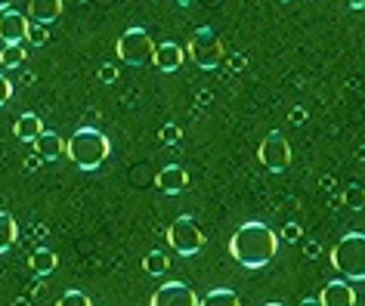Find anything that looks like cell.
Listing matches in <instances>:
<instances>
[{
	"mask_svg": "<svg viewBox=\"0 0 365 306\" xmlns=\"http://www.w3.org/2000/svg\"><path fill=\"white\" fill-rule=\"evenodd\" d=\"M276 250H279V236L267 223H245L230 238V254L245 269H263L276 257Z\"/></svg>",
	"mask_w": 365,
	"mask_h": 306,
	"instance_id": "obj_1",
	"label": "cell"
},
{
	"mask_svg": "<svg viewBox=\"0 0 365 306\" xmlns=\"http://www.w3.org/2000/svg\"><path fill=\"white\" fill-rule=\"evenodd\" d=\"M108 152H112V146H108V137L106 133H99L93 127H81L71 133V139L66 142V155L71 158V164H75L78 170H96L106 164Z\"/></svg>",
	"mask_w": 365,
	"mask_h": 306,
	"instance_id": "obj_2",
	"label": "cell"
},
{
	"mask_svg": "<svg viewBox=\"0 0 365 306\" xmlns=\"http://www.w3.org/2000/svg\"><path fill=\"white\" fill-rule=\"evenodd\" d=\"M331 263L346 282H365V236L346 232L331 248Z\"/></svg>",
	"mask_w": 365,
	"mask_h": 306,
	"instance_id": "obj_3",
	"label": "cell"
},
{
	"mask_svg": "<svg viewBox=\"0 0 365 306\" xmlns=\"http://www.w3.org/2000/svg\"><path fill=\"white\" fill-rule=\"evenodd\" d=\"M168 245L177 250L180 257H195L205 248V232L198 229V223L189 213H180L168 229Z\"/></svg>",
	"mask_w": 365,
	"mask_h": 306,
	"instance_id": "obj_4",
	"label": "cell"
},
{
	"mask_svg": "<svg viewBox=\"0 0 365 306\" xmlns=\"http://www.w3.org/2000/svg\"><path fill=\"white\" fill-rule=\"evenodd\" d=\"M186 50H189V59H192L198 68H205V71H211V68H217L223 62V43L214 34V28H198L192 38H189Z\"/></svg>",
	"mask_w": 365,
	"mask_h": 306,
	"instance_id": "obj_5",
	"label": "cell"
},
{
	"mask_svg": "<svg viewBox=\"0 0 365 306\" xmlns=\"http://www.w3.org/2000/svg\"><path fill=\"white\" fill-rule=\"evenodd\" d=\"M152 50H155V43L149 38V31H143V28H127L118 38V59L127 62V65H145V62H152Z\"/></svg>",
	"mask_w": 365,
	"mask_h": 306,
	"instance_id": "obj_6",
	"label": "cell"
},
{
	"mask_svg": "<svg viewBox=\"0 0 365 306\" xmlns=\"http://www.w3.org/2000/svg\"><path fill=\"white\" fill-rule=\"evenodd\" d=\"M257 158H260V164L269 170V174H282V170H288L291 164V142L285 139V133H279V130H272L263 137L260 142V149H257Z\"/></svg>",
	"mask_w": 365,
	"mask_h": 306,
	"instance_id": "obj_7",
	"label": "cell"
},
{
	"mask_svg": "<svg viewBox=\"0 0 365 306\" xmlns=\"http://www.w3.org/2000/svg\"><path fill=\"white\" fill-rule=\"evenodd\" d=\"M152 306H198V294L182 282H164L152 294Z\"/></svg>",
	"mask_w": 365,
	"mask_h": 306,
	"instance_id": "obj_8",
	"label": "cell"
},
{
	"mask_svg": "<svg viewBox=\"0 0 365 306\" xmlns=\"http://www.w3.org/2000/svg\"><path fill=\"white\" fill-rule=\"evenodd\" d=\"M29 34V16L19 10H4L0 13V41L4 43H22Z\"/></svg>",
	"mask_w": 365,
	"mask_h": 306,
	"instance_id": "obj_9",
	"label": "cell"
},
{
	"mask_svg": "<svg viewBox=\"0 0 365 306\" xmlns=\"http://www.w3.org/2000/svg\"><path fill=\"white\" fill-rule=\"evenodd\" d=\"M182 59H186V50H182L180 43H173V41L155 43V50H152V62H155V68L164 71V75L177 71V68L182 65Z\"/></svg>",
	"mask_w": 365,
	"mask_h": 306,
	"instance_id": "obj_10",
	"label": "cell"
},
{
	"mask_svg": "<svg viewBox=\"0 0 365 306\" xmlns=\"http://www.w3.org/2000/svg\"><path fill=\"white\" fill-rule=\"evenodd\" d=\"M155 186H158L164 195H180V192H186V189H189V174L180 164H168V167L158 170Z\"/></svg>",
	"mask_w": 365,
	"mask_h": 306,
	"instance_id": "obj_11",
	"label": "cell"
},
{
	"mask_svg": "<svg viewBox=\"0 0 365 306\" xmlns=\"http://www.w3.org/2000/svg\"><path fill=\"white\" fill-rule=\"evenodd\" d=\"M319 300H322V306H356V294L344 278H334V282L325 285V291L319 294Z\"/></svg>",
	"mask_w": 365,
	"mask_h": 306,
	"instance_id": "obj_12",
	"label": "cell"
},
{
	"mask_svg": "<svg viewBox=\"0 0 365 306\" xmlns=\"http://www.w3.org/2000/svg\"><path fill=\"white\" fill-rule=\"evenodd\" d=\"M34 146V155H38L41 161H56L62 152H66V142H62L59 133H50V130H43L38 139L31 142Z\"/></svg>",
	"mask_w": 365,
	"mask_h": 306,
	"instance_id": "obj_13",
	"label": "cell"
},
{
	"mask_svg": "<svg viewBox=\"0 0 365 306\" xmlns=\"http://www.w3.org/2000/svg\"><path fill=\"white\" fill-rule=\"evenodd\" d=\"M29 16L38 25H50L62 16V0H31L29 4Z\"/></svg>",
	"mask_w": 365,
	"mask_h": 306,
	"instance_id": "obj_14",
	"label": "cell"
},
{
	"mask_svg": "<svg viewBox=\"0 0 365 306\" xmlns=\"http://www.w3.org/2000/svg\"><path fill=\"white\" fill-rule=\"evenodd\" d=\"M13 133H16V139H19V142H34L43 133V124H41V118L34 112H25L22 118L16 121Z\"/></svg>",
	"mask_w": 365,
	"mask_h": 306,
	"instance_id": "obj_15",
	"label": "cell"
},
{
	"mask_svg": "<svg viewBox=\"0 0 365 306\" xmlns=\"http://www.w3.org/2000/svg\"><path fill=\"white\" fill-rule=\"evenodd\" d=\"M56 263H59V257L53 254L50 248H38V250H34V254L29 257V266H31L34 275H50L53 269H56Z\"/></svg>",
	"mask_w": 365,
	"mask_h": 306,
	"instance_id": "obj_16",
	"label": "cell"
},
{
	"mask_svg": "<svg viewBox=\"0 0 365 306\" xmlns=\"http://www.w3.org/2000/svg\"><path fill=\"white\" fill-rule=\"evenodd\" d=\"M16 238H19V223L6 211H0V254H6L16 245Z\"/></svg>",
	"mask_w": 365,
	"mask_h": 306,
	"instance_id": "obj_17",
	"label": "cell"
},
{
	"mask_svg": "<svg viewBox=\"0 0 365 306\" xmlns=\"http://www.w3.org/2000/svg\"><path fill=\"white\" fill-rule=\"evenodd\" d=\"M198 306H242L239 303V294L230 291V287H214V291H207Z\"/></svg>",
	"mask_w": 365,
	"mask_h": 306,
	"instance_id": "obj_18",
	"label": "cell"
},
{
	"mask_svg": "<svg viewBox=\"0 0 365 306\" xmlns=\"http://www.w3.org/2000/svg\"><path fill=\"white\" fill-rule=\"evenodd\" d=\"M143 269H145V275H164L170 269V257L164 250H149L143 260Z\"/></svg>",
	"mask_w": 365,
	"mask_h": 306,
	"instance_id": "obj_19",
	"label": "cell"
},
{
	"mask_svg": "<svg viewBox=\"0 0 365 306\" xmlns=\"http://www.w3.org/2000/svg\"><path fill=\"white\" fill-rule=\"evenodd\" d=\"M25 56H29V50L22 47V43H4V50H0V65L4 68H16L22 65Z\"/></svg>",
	"mask_w": 365,
	"mask_h": 306,
	"instance_id": "obj_20",
	"label": "cell"
},
{
	"mask_svg": "<svg viewBox=\"0 0 365 306\" xmlns=\"http://www.w3.org/2000/svg\"><path fill=\"white\" fill-rule=\"evenodd\" d=\"M344 201H346V208L362 211V208H365V189H362V186H350V189L344 192Z\"/></svg>",
	"mask_w": 365,
	"mask_h": 306,
	"instance_id": "obj_21",
	"label": "cell"
},
{
	"mask_svg": "<svg viewBox=\"0 0 365 306\" xmlns=\"http://www.w3.org/2000/svg\"><path fill=\"white\" fill-rule=\"evenodd\" d=\"M56 306H93V303H90V297L84 291H66L56 300Z\"/></svg>",
	"mask_w": 365,
	"mask_h": 306,
	"instance_id": "obj_22",
	"label": "cell"
},
{
	"mask_svg": "<svg viewBox=\"0 0 365 306\" xmlns=\"http://www.w3.org/2000/svg\"><path fill=\"white\" fill-rule=\"evenodd\" d=\"M25 41H31L34 47L47 43V25H29V34H25Z\"/></svg>",
	"mask_w": 365,
	"mask_h": 306,
	"instance_id": "obj_23",
	"label": "cell"
},
{
	"mask_svg": "<svg viewBox=\"0 0 365 306\" xmlns=\"http://www.w3.org/2000/svg\"><path fill=\"white\" fill-rule=\"evenodd\" d=\"M158 139L164 142V146H173V142L180 139V127L177 124H164V127L158 130Z\"/></svg>",
	"mask_w": 365,
	"mask_h": 306,
	"instance_id": "obj_24",
	"label": "cell"
},
{
	"mask_svg": "<svg viewBox=\"0 0 365 306\" xmlns=\"http://www.w3.org/2000/svg\"><path fill=\"white\" fill-rule=\"evenodd\" d=\"M10 96H13V80L6 75H0V109L10 102Z\"/></svg>",
	"mask_w": 365,
	"mask_h": 306,
	"instance_id": "obj_25",
	"label": "cell"
},
{
	"mask_svg": "<svg viewBox=\"0 0 365 306\" xmlns=\"http://www.w3.org/2000/svg\"><path fill=\"white\" fill-rule=\"evenodd\" d=\"M279 236L285 238V241H297V238H300V226H297V223H285Z\"/></svg>",
	"mask_w": 365,
	"mask_h": 306,
	"instance_id": "obj_26",
	"label": "cell"
},
{
	"mask_svg": "<svg viewBox=\"0 0 365 306\" xmlns=\"http://www.w3.org/2000/svg\"><path fill=\"white\" fill-rule=\"evenodd\" d=\"M99 80H106V84L118 80V68L115 65H103V68H99Z\"/></svg>",
	"mask_w": 365,
	"mask_h": 306,
	"instance_id": "obj_27",
	"label": "cell"
},
{
	"mask_svg": "<svg viewBox=\"0 0 365 306\" xmlns=\"http://www.w3.org/2000/svg\"><path fill=\"white\" fill-rule=\"evenodd\" d=\"M38 164H41V158H38V155H31L29 161H25V170H38Z\"/></svg>",
	"mask_w": 365,
	"mask_h": 306,
	"instance_id": "obj_28",
	"label": "cell"
},
{
	"mask_svg": "<svg viewBox=\"0 0 365 306\" xmlns=\"http://www.w3.org/2000/svg\"><path fill=\"white\" fill-rule=\"evenodd\" d=\"M297 306H322V300H319V297H307V300H300Z\"/></svg>",
	"mask_w": 365,
	"mask_h": 306,
	"instance_id": "obj_29",
	"label": "cell"
},
{
	"mask_svg": "<svg viewBox=\"0 0 365 306\" xmlns=\"http://www.w3.org/2000/svg\"><path fill=\"white\" fill-rule=\"evenodd\" d=\"M344 4H346V6H353V10H362L365 0H344Z\"/></svg>",
	"mask_w": 365,
	"mask_h": 306,
	"instance_id": "obj_30",
	"label": "cell"
},
{
	"mask_svg": "<svg viewBox=\"0 0 365 306\" xmlns=\"http://www.w3.org/2000/svg\"><path fill=\"white\" fill-rule=\"evenodd\" d=\"M291 118H294V121L300 124V121H304V118H307V115H304V109H294V112H291Z\"/></svg>",
	"mask_w": 365,
	"mask_h": 306,
	"instance_id": "obj_31",
	"label": "cell"
},
{
	"mask_svg": "<svg viewBox=\"0 0 365 306\" xmlns=\"http://www.w3.org/2000/svg\"><path fill=\"white\" fill-rule=\"evenodd\" d=\"M10 6H13V0H0V13H4V10H10Z\"/></svg>",
	"mask_w": 365,
	"mask_h": 306,
	"instance_id": "obj_32",
	"label": "cell"
},
{
	"mask_svg": "<svg viewBox=\"0 0 365 306\" xmlns=\"http://www.w3.org/2000/svg\"><path fill=\"white\" fill-rule=\"evenodd\" d=\"M173 4H182V6H186V4H189V0H173Z\"/></svg>",
	"mask_w": 365,
	"mask_h": 306,
	"instance_id": "obj_33",
	"label": "cell"
},
{
	"mask_svg": "<svg viewBox=\"0 0 365 306\" xmlns=\"http://www.w3.org/2000/svg\"><path fill=\"white\" fill-rule=\"evenodd\" d=\"M13 306H29V303H25V300H19V303H13Z\"/></svg>",
	"mask_w": 365,
	"mask_h": 306,
	"instance_id": "obj_34",
	"label": "cell"
},
{
	"mask_svg": "<svg viewBox=\"0 0 365 306\" xmlns=\"http://www.w3.org/2000/svg\"><path fill=\"white\" fill-rule=\"evenodd\" d=\"M267 306H282V303H267Z\"/></svg>",
	"mask_w": 365,
	"mask_h": 306,
	"instance_id": "obj_35",
	"label": "cell"
},
{
	"mask_svg": "<svg viewBox=\"0 0 365 306\" xmlns=\"http://www.w3.org/2000/svg\"><path fill=\"white\" fill-rule=\"evenodd\" d=\"M282 4H291V0H282Z\"/></svg>",
	"mask_w": 365,
	"mask_h": 306,
	"instance_id": "obj_36",
	"label": "cell"
}]
</instances>
